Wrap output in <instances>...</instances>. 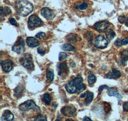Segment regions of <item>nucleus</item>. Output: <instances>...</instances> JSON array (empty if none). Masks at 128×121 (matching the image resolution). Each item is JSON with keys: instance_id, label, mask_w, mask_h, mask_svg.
Listing matches in <instances>:
<instances>
[{"instance_id": "e433bc0d", "label": "nucleus", "mask_w": 128, "mask_h": 121, "mask_svg": "<svg viewBox=\"0 0 128 121\" xmlns=\"http://www.w3.org/2000/svg\"><path fill=\"white\" fill-rule=\"evenodd\" d=\"M83 121H92V120L90 119L89 118V117H84V118L83 119Z\"/></svg>"}, {"instance_id": "72a5a7b5", "label": "nucleus", "mask_w": 128, "mask_h": 121, "mask_svg": "<svg viewBox=\"0 0 128 121\" xmlns=\"http://www.w3.org/2000/svg\"><path fill=\"white\" fill-rule=\"evenodd\" d=\"M121 43H122V45H127L128 43V38H125L123 40H121Z\"/></svg>"}, {"instance_id": "473e14b6", "label": "nucleus", "mask_w": 128, "mask_h": 121, "mask_svg": "<svg viewBox=\"0 0 128 121\" xmlns=\"http://www.w3.org/2000/svg\"><path fill=\"white\" fill-rule=\"evenodd\" d=\"M9 21H10V23L12 25H13V26H16V25L18 24H17V22H16V19H14V18H11Z\"/></svg>"}, {"instance_id": "393cba45", "label": "nucleus", "mask_w": 128, "mask_h": 121, "mask_svg": "<svg viewBox=\"0 0 128 121\" xmlns=\"http://www.w3.org/2000/svg\"><path fill=\"white\" fill-rule=\"evenodd\" d=\"M94 98V94L91 92H88L86 94V100H85V104L86 105H88L90 104V103H91V101L93 100Z\"/></svg>"}, {"instance_id": "4be33fe9", "label": "nucleus", "mask_w": 128, "mask_h": 121, "mask_svg": "<svg viewBox=\"0 0 128 121\" xmlns=\"http://www.w3.org/2000/svg\"><path fill=\"white\" fill-rule=\"evenodd\" d=\"M62 50L65 51H75V48L72 45H70V43H65L62 46Z\"/></svg>"}, {"instance_id": "f03ea898", "label": "nucleus", "mask_w": 128, "mask_h": 121, "mask_svg": "<svg viewBox=\"0 0 128 121\" xmlns=\"http://www.w3.org/2000/svg\"><path fill=\"white\" fill-rule=\"evenodd\" d=\"M15 9L19 15L25 17L32 12L34 6L28 0H17L15 3Z\"/></svg>"}, {"instance_id": "b1692460", "label": "nucleus", "mask_w": 128, "mask_h": 121, "mask_svg": "<svg viewBox=\"0 0 128 121\" xmlns=\"http://www.w3.org/2000/svg\"><path fill=\"white\" fill-rule=\"evenodd\" d=\"M88 4L85 2H83L82 3L80 4H78L75 6V8L78 9V10H85L88 8Z\"/></svg>"}, {"instance_id": "39448f33", "label": "nucleus", "mask_w": 128, "mask_h": 121, "mask_svg": "<svg viewBox=\"0 0 128 121\" xmlns=\"http://www.w3.org/2000/svg\"><path fill=\"white\" fill-rule=\"evenodd\" d=\"M42 24V20L36 15H32L28 19V26L30 28L39 27Z\"/></svg>"}, {"instance_id": "aec40b11", "label": "nucleus", "mask_w": 128, "mask_h": 121, "mask_svg": "<svg viewBox=\"0 0 128 121\" xmlns=\"http://www.w3.org/2000/svg\"><path fill=\"white\" fill-rule=\"evenodd\" d=\"M0 12H1V16L7 15L11 13V10L10 8L7 7V6H5V7L2 6L0 8Z\"/></svg>"}, {"instance_id": "9b49d317", "label": "nucleus", "mask_w": 128, "mask_h": 121, "mask_svg": "<svg viewBox=\"0 0 128 121\" xmlns=\"http://www.w3.org/2000/svg\"><path fill=\"white\" fill-rule=\"evenodd\" d=\"M2 69L4 72H10L13 68V62L10 59H6L2 61L1 62Z\"/></svg>"}, {"instance_id": "f257e3e1", "label": "nucleus", "mask_w": 128, "mask_h": 121, "mask_svg": "<svg viewBox=\"0 0 128 121\" xmlns=\"http://www.w3.org/2000/svg\"><path fill=\"white\" fill-rule=\"evenodd\" d=\"M83 82V78L80 76H76L72 80L67 83L66 85V89L68 93H81L86 89V86Z\"/></svg>"}, {"instance_id": "ddd939ff", "label": "nucleus", "mask_w": 128, "mask_h": 121, "mask_svg": "<svg viewBox=\"0 0 128 121\" xmlns=\"http://www.w3.org/2000/svg\"><path fill=\"white\" fill-rule=\"evenodd\" d=\"M121 76V73L116 68H112V71L108 73L105 75V77L109 79H116Z\"/></svg>"}, {"instance_id": "412c9836", "label": "nucleus", "mask_w": 128, "mask_h": 121, "mask_svg": "<svg viewBox=\"0 0 128 121\" xmlns=\"http://www.w3.org/2000/svg\"><path fill=\"white\" fill-rule=\"evenodd\" d=\"M121 60L122 63H126L128 60V50L127 49L124 50L121 53Z\"/></svg>"}, {"instance_id": "c9c22d12", "label": "nucleus", "mask_w": 128, "mask_h": 121, "mask_svg": "<svg viewBox=\"0 0 128 121\" xmlns=\"http://www.w3.org/2000/svg\"><path fill=\"white\" fill-rule=\"evenodd\" d=\"M123 109H124V111L128 112V102H126L123 105Z\"/></svg>"}, {"instance_id": "bb28decb", "label": "nucleus", "mask_w": 128, "mask_h": 121, "mask_svg": "<svg viewBox=\"0 0 128 121\" xmlns=\"http://www.w3.org/2000/svg\"><path fill=\"white\" fill-rule=\"evenodd\" d=\"M23 87H22V86H18V87L16 88L15 89V96L16 97H19L20 96H21L20 94H22L23 93Z\"/></svg>"}, {"instance_id": "4c0bfd02", "label": "nucleus", "mask_w": 128, "mask_h": 121, "mask_svg": "<svg viewBox=\"0 0 128 121\" xmlns=\"http://www.w3.org/2000/svg\"><path fill=\"white\" fill-rule=\"evenodd\" d=\"M86 96V93H83L82 96H81V98H84V97Z\"/></svg>"}, {"instance_id": "c85d7f7f", "label": "nucleus", "mask_w": 128, "mask_h": 121, "mask_svg": "<svg viewBox=\"0 0 128 121\" xmlns=\"http://www.w3.org/2000/svg\"><path fill=\"white\" fill-rule=\"evenodd\" d=\"M35 121H47L46 117L42 115H38L36 118L35 119Z\"/></svg>"}, {"instance_id": "7ed1b4c3", "label": "nucleus", "mask_w": 128, "mask_h": 121, "mask_svg": "<svg viewBox=\"0 0 128 121\" xmlns=\"http://www.w3.org/2000/svg\"><path fill=\"white\" fill-rule=\"evenodd\" d=\"M19 61L22 66L28 70H33L34 69V61L32 59V56L29 54H25L24 56L20 58Z\"/></svg>"}, {"instance_id": "423d86ee", "label": "nucleus", "mask_w": 128, "mask_h": 121, "mask_svg": "<svg viewBox=\"0 0 128 121\" xmlns=\"http://www.w3.org/2000/svg\"><path fill=\"white\" fill-rule=\"evenodd\" d=\"M94 45L98 49H104L108 46V42L104 36H102V35H99V36L96 37L94 41Z\"/></svg>"}, {"instance_id": "5701e85b", "label": "nucleus", "mask_w": 128, "mask_h": 121, "mask_svg": "<svg viewBox=\"0 0 128 121\" xmlns=\"http://www.w3.org/2000/svg\"><path fill=\"white\" fill-rule=\"evenodd\" d=\"M42 100H43V101H44L46 105H50V103L51 102V97L48 93H46L44 95V96H43V99Z\"/></svg>"}, {"instance_id": "f3484780", "label": "nucleus", "mask_w": 128, "mask_h": 121, "mask_svg": "<svg viewBox=\"0 0 128 121\" xmlns=\"http://www.w3.org/2000/svg\"><path fill=\"white\" fill-rule=\"evenodd\" d=\"M96 81V77L92 71H89L88 78V82L90 85H92Z\"/></svg>"}, {"instance_id": "dca6fc26", "label": "nucleus", "mask_w": 128, "mask_h": 121, "mask_svg": "<svg viewBox=\"0 0 128 121\" xmlns=\"http://www.w3.org/2000/svg\"><path fill=\"white\" fill-rule=\"evenodd\" d=\"M14 119V115L9 110H6L3 113L2 115V121H10Z\"/></svg>"}, {"instance_id": "f8f14e48", "label": "nucleus", "mask_w": 128, "mask_h": 121, "mask_svg": "<svg viewBox=\"0 0 128 121\" xmlns=\"http://www.w3.org/2000/svg\"><path fill=\"white\" fill-rule=\"evenodd\" d=\"M57 71H58V75L62 76L64 74H67L68 71V68L66 62H62L58 64L57 66Z\"/></svg>"}, {"instance_id": "9d476101", "label": "nucleus", "mask_w": 128, "mask_h": 121, "mask_svg": "<svg viewBox=\"0 0 128 121\" xmlns=\"http://www.w3.org/2000/svg\"><path fill=\"white\" fill-rule=\"evenodd\" d=\"M110 23L106 20H103V21H99L96 22L94 24V27L96 30L99 31L100 32H102L106 29H108L109 27Z\"/></svg>"}, {"instance_id": "1a4fd4ad", "label": "nucleus", "mask_w": 128, "mask_h": 121, "mask_svg": "<svg viewBox=\"0 0 128 121\" xmlns=\"http://www.w3.org/2000/svg\"><path fill=\"white\" fill-rule=\"evenodd\" d=\"M61 112L67 117H72L76 113V108L72 106H66L62 108Z\"/></svg>"}, {"instance_id": "0eeeda50", "label": "nucleus", "mask_w": 128, "mask_h": 121, "mask_svg": "<svg viewBox=\"0 0 128 121\" xmlns=\"http://www.w3.org/2000/svg\"><path fill=\"white\" fill-rule=\"evenodd\" d=\"M24 41L22 38H19L18 40L17 41L16 45H14L12 47V51L16 52L19 54H22L25 51L24 49Z\"/></svg>"}, {"instance_id": "f704fd0d", "label": "nucleus", "mask_w": 128, "mask_h": 121, "mask_svg": "<svg viewBox=\"0 0 128 121\" xmlns=\"http://www.w3.org/2000/svg\"><path fill=\"white\" fill-rule=\"evenodd\" d=\"M115 45L117 47L122 46V43H121V40L120 39H117L115 42Z\"/></svg>"}, {"instance_id": "4468645a", "label": "nucleus", "mask_w": 128, "mask_h": 121, "mask_svg": "<svg viewBox=\"0 0 128 121\" xmlns=\"http://www.w3.org/2000/svg\"><path fill=\"white\" fill-rule=\"evenodd\" d=\"M105 89L108 90V94L110 96H115L119 100H121L122 96H121L120 94H119V92L116 91V89H115L114 88L109 87L106 86V87H105Z\"/></svg>"}, {"instance_id": "58836bf2", "label": "nucleus", "mask_w": 128, "mask_h": 121, "mask_svg": "<svg viewBox=\"0 0 128 121\" xmlns=\"http://www.w3.org/2000/svg\"><path fill=\"white\" fill-rule=\"evenodd\" d=\"M125 24H126V26H128V18L126 19V21Z\"/></svg>"}, {"instance_id": "2f4dec72", "label": "nucleus", "mask_w": 128, "mask_h": 121, "mask_svg": "<svg viewBox=\"0 0 128 121\" xmlns=\"http://www.w3.org/2000/svg\"><path fill=\"white\" fill-rule=\"evenodd\" d=\"M37 52H38V53L39 54L43 56V55L45 54L46 50L44 49H43L42 47H39L38 48V49H37Z\"/></svg>"}, {"instance_id": "a878e982", "label": "nucleus", "mask_w": 128, "mask_h": 121, "mask_svg": "<svg viewBox=\"0 0 128 121\" xmlns=\"http://www.w3.org/2000/svg\"><path fill=\"white\" fill-rule=\"evenodd\" d=\"M78 36L76 35H74V34H70L69 35L67 36V40L69 42H76L78 41Z\"/></svg>"}, {"instance_id": "20e7f679", "label": "nucleus", "mask_w": 128, "mask_h": 121, "mask_svg": "<svg viewBox=\"0 0 128 121\" xmlns=\"http://www.w3.org/2000/svg\"><path fill=\"white\" fill-rule=\"evenodd\" d=\"M19 109L21 111L26 112L29 111L30 110H34L35 111L40 112V108L39 107L35 105V102L33 100H28V101H25L24 103H22L19 106Z\"/></svg>"}, {"instance_id": "a211bd4d", "label": "nucleus", "mask_w": 128, "mask_h": 121, "mask_svg": "<svg viewBox=\"0 0 128 121\" xmlns=\"http://www.w3.org/2000/svg\"><path fill=\"white\" fill-rule=\"evenodd\" d=\"M106 36L109 40H112L114 38L115 36V33L114 31L112 29H109L106 31Z\"/></svg>"}, {"instance_id": "cd10ccee", "label": "nucleus", "mask_w": 128, "mask_h": 121, "mask_svg": "<svg viewBox=\"0 0 128 121\" xmlns=\"http://www.w3.org/2000/svg\"><path fill=\"white\" fill-rule=\"evenodd\" d=\"M68 56V55L67 54L66 52H60L59 54V60H62L63 59H66Z\"/></svg>"}, {"instance_id": "2eb2a0df", "label": "nucleus", "mask_w": 128, "mask_h": 121, "mask_svg": "<svg viewBox=\"0 0 128 121\" xmlns=\"http://www.w3.org/2000/svg\"><path fill=\"white\" fill-rule=\"evenodd\" d=\"M26 44L30 47H36L39 45V42L34 37H28L26 39Z\"/></svg>"}, {"instance_id": "c756f323", "label": "nucleus", "mask_w": 128, "mask_h": 121, "mask_svg": "<svg viewBox=\"0 0 128 121\" xmlns=\"http://www.w3.org/2000/svg\"><path fill=\"white\" fill-rule=\"evenodd\" d=\"M35 36H36V38H38V39L42 40L46 37V34L44 33H42V32H40V33L36 34Z\"/></svg>"}, {"instance_id": "7c9ffc66", "label": "nucleus", "mask_w": 128, "mask_h": 121, "mask_svg": "<svg viewBox=\"0 0 128 121\" xmlns=\"http://www.w3.org/2000/svg\"><path fill=\"white\" fill-rule=\"evenodd\" d=\"M118 21H119V22L121 24L125 23L126 21V18L124 16H122V15L119 16L118 18Z\"/></svg>"}, {"instance_id": "6ab92c4d", "label": "nucleus", "mask_w": 128, "mask_h": 121, "mask_svg": "<svg viewBox=\"0 0 128 121\" xmlns=\"http://www.w3.org/2000/svg\"><path fill=\"white\" fill-rule=\"evenodd\" d=\"M47 80L48 82H51L54 79V73L53 71L51 69H48L47 71Z\"/></svg>"}, {"instance_id": "6e6552de", "label": "nucleus", "mask_w": 128, "mask_h": 121, "mask_svg": "<svg viewBox=\"0 0 128 121\" xmlns=\"http://www.w3.org/2000/svg\"><path fill=\"white\" fill-rule=\"evenodd\" d=\"M40 13L45 19H48V20H52L55 17V13H54V12L47 7L43 8L41 10Z\"/></svg>"}]
</instances>
